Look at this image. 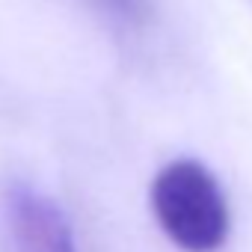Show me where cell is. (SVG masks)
Masks as SVG:
<instances>
[{"label": "cell", "mask_w": 252, "mask_h": 252, "mask_svg": "<svg viewBox=\"0 0 252 252\" xmlns=\"http://www.w3.org/2000/svg\"><path fill=\"white\" fill-rule=\"evenodd\" d=\"M149 205L163 237L181 252H220L231 234V208L217 175L196 158L158 169Z\"/></svg>", "instance_id": "6da1fadb"}, {"label": "cell", "mask_w": 252, "mask_h": 252, "mask_svg": "<svg viewBox=\"0 0 252 252\" xmlns=\"http://www.w3.org/2000/svg\"><path fill=\"white\" fill-rule=\"evenodd\" d=\"M15 252H77L68 214L33 187H15L6 202Z\"/></svg>", "instance_id": "7a4b0ae2"}, {"label": "cell", "mask_w": 252, "mask_h": 252, "mask_svg": "<svg viewBox=\"0 0 252 252\" xmlns=\"http://www.w3.org/2000/svg\"><path fill=\"white\" fill-rule=\"evenodd\" d=\"M113 3H116L119 9H125V15H131V12H137V0H113Z\"/></svg>", "instance_id": "3957f363"}]
</instances>
